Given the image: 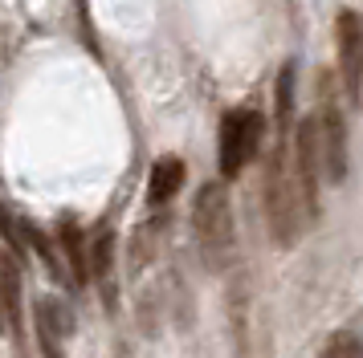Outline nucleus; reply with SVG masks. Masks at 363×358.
Returning <instances> with one entry per match:
<instances>
[{"label":"nucleus","mask_w":363,"mask_h":358,"mask_svg":"<svg viewBox=\"0 0 363 358\" xmlns=\"http://www.w3.org/2000/svg\"><path fill=\"white\" fill-rule=\"evenodd\" d=\"M229 334L237 346V358L253 354V289H249L245 273L229 285Z\"/></svg>","instance_id":"1a4fd4ad"},{"label":"nucleus","mask_w":363,"mask_h":358,"mask_svg":"<svg viewBox=\"0 0 363 358\" xmlns=\"http://www.w3.org/2000/svg\"><path fill=\"white\" fill-rule=\"evenodd\" d=\"M262 204H265V228L278 248H290L302 236V195L294 179V159H290V130L278 118V143L265 155V179H262Z\"/></svg>","instance_id":"f257e3e1"},{"label":"nucleus","mask_w":363,"mask_h":358,"mask_svg":"<svg viewBox=\"0 0 363 358\" xmlns=\"http://www.w3.org/2000/svg\"><path fill=\"white\" fill-rule=\"evenodd\" d=\"M265 134V114L257 110H229L220 122V175L237 179L257 155Z\"/></svg>","instance_id":"20e7f679"},{"label":"nucleus","mask_w":363,"mask_h":358,"mask_svg":"<svg viewBox=\"0 0 363 358\" xmlns=\"http://www.w3.org/2000/svg\"><path fill=\"white\" fill-rule=\"evenodd\" d=\"M318 127V151H323V175L330 183H343L347 175V122L335 102H323V110L314 114Z\"/></svg>","instance_id":"39448f33"},{"label":"nucleus","mask_w":363,"mask_h":358,"mask_svg":"<svg viewBox=\"0 0 363 358\" xmlns=\"http://www.w3.org/2000/svg\"><path fill=\"white\" fill-rule=\"evenodd\" d=\"M111 253H115V232L99 228L94 244H86V260H90V273L99 277L106 289H111Z\"/></svg>","instance_id":"f8f14e48"},{"label":"nucleus","mask_w":363,"mask_h":358,"mask_svg":"<svg viewBox=\"0 0 363 358\" xmlns=\"http://www.w3.org/2000/svg\"><path fill=\"white\" fill-rule=\"evenodd\" d=\"M0 330H21V265L17 244L0 241Z\"/></svg>","instance_id":"6e6552de"},{"label":"nucleus","mask_w":363,"mask_h":358,"mask_svg":"<svg viewBox=\"0 0 363 358\" xmlns=\"http://www.w3.org/2000/svg\"><path fill=\"white\" fill-rule=\"evenodd\" d=\"M290 159H294V179H298V195H302V216L311 224L323 212V151H318L314 118H298V130L290 139Z\"/></svg>","instance_id":"7ed1b4c3"},{"label":"nucleus","mask_w":363,"mask_h":358,"mask_svg":"<svg viewBox=\"0 0 363 358\" xmlns=\"http://www.w3.org/2000/svg\"><path fill=\"white\" fill-rule=\"evenodd\" d=\"M192 228H196V244L204 253L208 269H225L237 244V228H233V204L225 183H200L196 200H192Z\"/></svg>","instance_id":"f03ea898"},{"label":"nucleus","mask_w":363,"mask_h":358,"mask_svg":"<svg viewBox=\"0 0 363 358\" xmlns=\"http://www.w3.org/2000/svg\"><path fill=\"white\" fill-rule=\"evenodd\" d=\"M62 253L69 260V273H74V285H86L90 281V260H86V232L74 220L62 224Z\"/></svg>","instance_id":"9b49d317"},{"label":"nucleus","mask_w":363,"mask_h":358,"mask_svg":"<svg viewBox=\"0 0 363 358\" xmlns=\"http://www.w3.org/2000/svg\"><path fill=\"white\" fill-rule=\"evenodd\" d=\"M335 49H339V78H343L347 98H359V90H363V21L355 13H339Z\"/></svg>","instance_id":"423d86ee"},{"label":"nucleus","mask_w":363,"mask_h":358,"mask_svg":"<svg viewBox=\"0 0 363 358\" xmlns=\"http://www.w3.org/2000/svg\"><path fill=\"white\" fill-rule=\"evenodd\" d=\"M180 187H184V163L180 159H160L155 167H151V179H147V200L151 204H167Z\"/></svg>","instance_id":"9d476101"},{"label":"nucleus","mask_w":363,"mask_h":358,"mask_svg":"<svg viewBox=\"0 0 363 358\" xmlns=\"http://www.w3.org/2000/svg\"><path fill=\"white\" fill-rule=\"evenodd\" d=\"M318 358H363V338L351 334V330H335V334L323 342Z\"/></svg>","instance_id":"ddd939ff"},{"label":"nucleus","mask_w":363,"mask_h":358,"mask_svg":"<svg viewBox=\"0 0 363 358\" xmlns=\"http://www.w3.org/2000/svg\"><path fill=\"white\" fill-rule=\"evenodd\" d=\"M33 334H37V350L41 358H66V334H69V322H66V309L57 297H37L33 306Z\"/></svg>","instance_id":"0eeeda50"}]
</instances>
